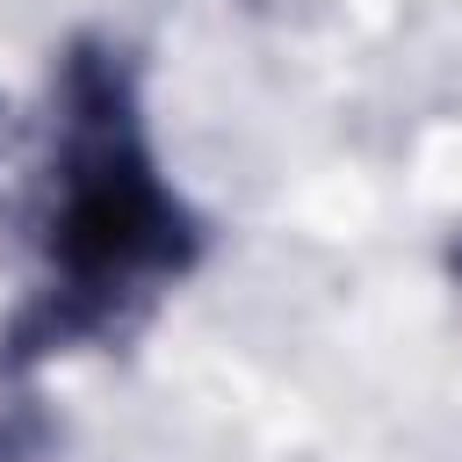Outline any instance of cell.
Instances as JSON below:
<instances>
[{
    "label": "cell",
    "instance_id": "6da1fadb",
    "mask_svg": "<svg viewBox=\"0 0 462 462\" xmlns=\"http://www.w3.org/2000/svg\"><path fill=\"white\" fill-rule=\"evenodd\" d=\"M202 253L209 224L159 159L137 58L72 36L0 108V375L116 346Z\"/></svg>",
    "mask_w": 462,
    "mask_h": 462
},
{
    "label": "cell",
    "instance_id": "7a4b0ae2",
    "mask_svg": "<svg viewBox=\"0 0 462 462\" xmlns=\"http://www.w3.org/2000/svg\"><path fill=\"white\" fill-rule=\"evenodd\" d=\"M43 448H51V419H43V404H36L22 383L0 375V462H36Z\"/></svg>",
    "mask_w": 462,
    "mask_h": 462
},
{
    "label": "cell",
    "instance_id": "3957f363",
    "mask_svg": "<svg viewBox=\"0 0 462 462\" xmlns=\"http://www.w3.org/2000/svg\"><path fill=\"white\" fill-rule=\"evenodd\" d=\"M448 267H455V282H462V238H455V253H448Z\"/></svg>",
    "mask_w": 462,
    "mask_h": 462
}]
</instances>
